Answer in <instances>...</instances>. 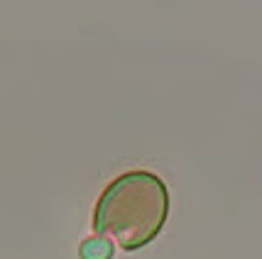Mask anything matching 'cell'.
I'll list each match as a JSON object with an SVG mask.
<instances>
[{"instance_id":"obj_2","label":"cell","mask_w":262,"mask_h":259,"mask_svg":"<svg viewBox=\"0 0 262 259\" xmlns=\"http://www.w3.org/2000/svg\"><path fill=\"white\" fill-rule=\"evenodd\" d=\"M81 259H111L113 257V245L105 242L103 237H89L86 242H81L79 249Z\"/></svg>"},{"instance_id":"obj_1","label":"cell","mask_w":262,"mask_h":259,"mask_svg":"<svg viewBox=\"0 0 262 259\" xmlns=\"http://www.w3.org/2000/svg\"><path fill=\"white\" fill-rule=\"evenodd\" d=\"M169 218L167 183L145 169L125 171L113 179L93 208V235L123 252L147 247Z\"/></svg>"}]
</instances>
